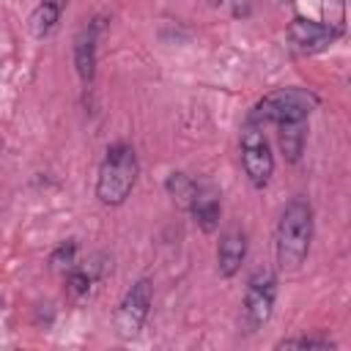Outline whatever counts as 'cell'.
Masks as SVG:
<instances>
[{
	"mask_svg": "<svg viewBox=\"0 0 351 351\" xmlns=\"http://www.w3.org/2000/svg\"><path fill=\"white\" fill-rule=\"evenodd\" d=\"M313 241V208L304 197H293L277 222L274 233V250H277V263L280 269L291 271L299 269V263L307 258Z\"/></svg>",
	"mask_w": 351,
	"mask_h": 351,
	"instance_id": "6da1fadb",
	"label": "cell"
},
{
	"mask_svg": "<svg viewBox=\"0 0 351 351\" xmlns=\"http://www.w3.org/2000/svg\"><path fill=\"white\" fill-rule=\"evenodd\" d=\"M140 165H137V154L129 143H115L107 148L104 162L99 167V178H96V197L104 206H121L134 181H137Z\"/></svg>",
	"mask_w": 351,
	"mask_h": 351,
	"instance_id": "7a4b0ae2",
	"label": "cell"
},
{
	"mask_svg": "<svg viewBox=\"0 0 351 351\" xmlns=\"http://www.w3.org/2000/svg\"><path fill=\"white\" fill-rule=\"evenodd\" d=\"M318 107V96L307 88H277L266 93L250 112V123H288L307 121V115Z\"/></svg>",
	"mask_w": 351,
	"mask_h": 351,
	"instance_id": "3957f363",
	"label": "cell"
},
{
	"mask_svg": "<svg viewBox=\"0 0 351 351\" xmlns=\"http://www.w3.org/2000/svg\"><path fill=\"white\" fill-rule=\"evenodd\" d=\"M241 165H244V173L255 189H263L271 181L274 154H271L269 140L258 123H247V129L241 132Z\"/></svg>",
	"mask_w": 351,
	"mask_h": 351,
	"instance_id": "277c9868",
	"label": "cell"
},
{
	"mask_svg": "<svg viewBox=\"0 0 351 351\" xmlns=\"http://www.w3.org/2000/svg\"><path fill=\"white\" fill-rule=\"evenodd\" d=\"M151 296H154V288H151V280H137L121 299L118 310H115V332L118 337L123 340H134L140 335V329L145 326V318L151 313Z\"/></svg>",
	"mask_w": 351,
	"mask_h": 351,
	"instance_id": "5b68a950",
	"label": "cell"
},
{
	"mask_svg": "<svg viewBox=\"0 0 351 351\" xmlns=\"http://www.w3.org/2000/svg\"><path fill=\"white\" fill-rule=\"evenodd\" d=\"M274 299H277V277L269 269H258L247 280V293H244V321L250 329H258L271 318Z\"/></svg>",
	"mask_w": 351,
	"mask_h": 351,
	"instance_id": "8992f818",
	"label": "cell"
},
{
	"mask_svg": "<svg viewBox=\"0 0 351 351\" xmlns=\"http://www.w3.org/2000/svg\"><path fill=\"white\" fill-rule=\"evenodd\" d=\"M340 33L335 27H329L326 22H315L307 16H293L288 25V38L293 41V47L304 49V52H318L326 49Z\"/></svg>",
	"mask_w": 351,
	"mask_h": 351,
	"instance_id": "52a82bcc",
	"label": "cell"
},
{
	"mask_svg": "<svg viewBox=\"0 0 351 351\" xmlns=\"http://www.w3.org/2000/svg\"><path fill=\"white\" fill-rule=\"evenodd\" d=\"M186 208L192 211L195 222L206 230V233H214L217 225H219V214H222V203H219V192L211 186V184H197L192 186V195L186 200Z\"/></svg>",
	"mask_w": 351,
	"mask_h": 351,
	"instance_id": "ba28073f",
	"label": "cell"
},
{
	"mask_svg": "<svg viewBox=\"0 0 351 351\" xmlns=\"http://www.w3.org/2000/svg\"><path fill=\"white\" fill-rule=\"evenodd\" d=\"M247 258V236L241 230H228L217 247V269L222 277H233Z\"/></svg>",
	"mask_w": 351,
	"mask_h": 351,
	"instance_id": "9c48e42d",
	"label": "cell"
},
{
	"mask_svg": "<svg viewBox=\"0 0 351 351\" xmlns=\"http://www.w3.org/2000/svg\"><path fill=\"white\" fill-rule=\"evenodd\" d=\"M74 69L82 82H93L96 74V25H88L74 38Z\"/></svg>",
	"mask_w": 351,
	"mask_h": 351,
	"instance_id": "30bf717a",
	"label": "cell"
},
{
	"mask_svg": "<svg viewBox=\"0 0 351 351\" xmlns=\"http://www.w3.org/2000/svg\"><path fill=\"white\" fill-rule=\"evenodd\" d=\"M66 3L69 0H41L30 14V33L36 38H47L58 27V22L66 11Z\"/></svg>",
	"mask_w": 351,
	"mask_h": 351,
	"instance_id": "8fae6325",
	"label": "cell"
},
{
	"mask_svg": "<svg viewBox=\"0 0 351 351\" xmlns=\"http://www.w3.org/2000/svg\"><path fill=\"white\" fill-rule=\"evenodd\" d=\"M280 126V148L282 154L296 162L304 151V140H307V129H304V121H288V123H277Z\"/></svg>",
	"mask_w": 351,
	"mask_h": 351,
	"instance_id": "7c38bea8",
	"label": "cell"
},
{
	"mask_svg": "<svg viewBox=\"0 0 351 351\" xmlns=\"http://www.w3.org/2000/svg\"><path fill=\"white\" fill-rule=\"evenodd\" d=\"M192 186H195V181H192L189 176H184V173H173V176L167 178V192H170V197L178 200V203H184V206H186V200H189V195H192Z\"/></svg>",
	"mask_w": 351,
	"mask_h": 351,
	"instance_id": "4fadbf2b",
	"label": "cell"
},
{
	"mask_svg": "<svg viewBox=\"0 0 351 351\" xmlns=\"http://www.w3.org/2000/svg\"><path fill=\"white\" fill-rule=\"evenodd\" d=\"M96 280L85 271V266H74L71 271H69V280H66V285H69V293L71 296H85L88 291H90V285H93Z\"/></svg>",
	"mask_w": 351,
	"mask_h": 351,
	"instance_id": "5bb4252c",
	"label": "cell"
},
{
	"mask_svg": "<svg viewBox=\"0 0 351 351\" xmlns=\"http://www.w3.org/2000/svg\"><path fill=\"white\" fill-rule=\"evenodd\" d=\"M277 348H321V351H332L335 348V343L329 340V337H313V335H307V337H291V340H280L277 343Z\"/></svg>",
	"mask_w": 351,
	"mask_h": 351,
	"instance_id": "9a60e30c",
	"label": "cell"
},
{
	"mask_svg": "<svg viewBox=\"0 0 351 351\" xmlns=\"http://www.w3.org/2000/svg\"><path fill=\"white\" fill-rule=\"evenodd\" d=\"M74 255H77V244H74V241H66V244H60V247L52 252L49 263H52V266H74Z\"/></svg>",
	"mask_w": 351,
	"mask_h": 351,
	"instance_id": "2e32d148",
	"label": "cell"
},
{
	"mask_svg": "<svg viewBox=\"0 0 351 351\" xmlns=\"http://www.w3.org/2000/svg\"><path fill=\"white\" fill-rule=\"evenodd\" d=\"M208 3H211V5H219V3H222V0H208Z\"/></svg>",
	"mask_w": 351,
	"mask_h": 351,
	"instance_id": "e0dca14e",
	"label": "cell"
}]
</instances>
